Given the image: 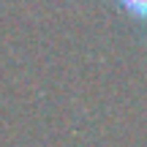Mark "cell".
Returning a JSON list of instances; mask_svg holds the SVG:
<instances>
[{
    "label": "cell",
    "mask_w": 147,
    "mask_h": 147,
    "mask_svg": "<svg viewBox=\"0 0 147 147\" xmlns=\"http://www.w3.org/2000/svg\"><path fill=\"white\" fill-rule=\"evenodd\" d=\"M117 5H120L128 16L147 22V0H117Z\"/></svg>",
    "instance_id": "obj_1"
}]
</instances>
